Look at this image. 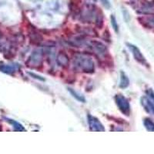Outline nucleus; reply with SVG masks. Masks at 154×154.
I'll return each instance as SVG.
<instances>
[{
    "label": "nucleus",
    "mask_w": 154,
    "mask_h": 154,
    "mask_svg": "<svg viewBox=\"0 0 154 154\" xmlns=\"http://www.w3.org/2000/svg\"><path fill=\"white\" fill-rule=\"evenodd\" d=\"M72 66L75 71L93 73L95 71V63L91 57L86 54H77L72 60Z\"/></svg>",
    "instance_id": "obj_1"
},
{
    "label": "nucleus",
    "mask_w": 154,
    "mask_h": 154,
    "mask_svg": "<svg viewBox=\"0 0 154 154\" xmlns=\"http://www.w3.org/2000/svg\"><path fill=\"white\" fill-rule=\"evenodd\" d=\"M116 103L120 112L126 116H130V105L129 100L122 94H117L115 96Z\"/></svg>",
    "instance_id": "obj_2"
},
{
    "label": "nucleus",
    "mask_w": 154,
    "mask_h": 154,
    "mask_svg": "<svg viewBox=\"0 0 154 154\" xmlns=\"http://www.w3.org/2000/svg\"><path fill=\"white\" fill-rule=\"evenodd\" d=\"M87 121L88 124H89V129L91 131L95 132H104L105 131V128L103 125L99 120L98 119L93 116L88 114L87 115Z\"/></svg>",
    "instance_id": "obj_3"
},
{
    "label": "nucleus",
    "mask_w": 154,
    "mask_h": 154,
    "mask_svg": "<svg viewBox=\"0 0 154 154\" xmlns=\"http://www.w3.org/2000/svg\"><path fill=\"white\" fill-rule=\"evenodd\" d=\"M126 46H128V48L131 51L132 54H133L135 60H137L138 63H141L142 65H146V60L144 56L142 54L141 51L140 50V49L137 46H136L135 45L131 43H126Z\"/></svg>",
    "instance_id": "obj_4"
},
{
    "label": "nucleus",
    "mask_w": 154,
    "mask_h": 154,
    "mask_svg": "<svg viewBox=\"0 0 154 154\" xmlns=\"http://www.w3.org/2000/svg\"><path fill=\"white\" fill-rule=\"evenodd\" d=\"M42 58H43V53L41 49H37L32 53L29 59L28 63H29L32 66H36L40 65L42 62Z\"/></svg>",
    "instance_id": "obj_5"
},
{
    "label": "nucleus",
    "mask_w": 154,
    "mask_h": 154,
    "mask_svg": "<svg viewBox=\"0 0 154 154\" xmlns=\"http://www.w3.org/2000/svg\"><path fill=\"white\" fill-rule=\"evenodd\" d=\"M90 47L97 56H103L106 53L107 49L103 43L98 41H92L90 42Z\"/></svg>",
    "instance_id": "obj_6"
},
{
    "label": "nucleus",
    "mask_w": 154,
    "mask_h": 154,
    "mask_svg": "<svg viewBox=\"0 0 154 154\" xmlns=\"http://www.w3.org/2000/svg\"><path fill=\"white\" fill-rule=\"evenodd\" d=\"M141 104H142V106L147 112L154 115V104L148 98V96H143L142 98H141Z\"/></svg>",
    "instance_id": "obj_7"
},
{
    "label": "nucleus",
    "mask_w": 154,
    "mask_h": 154,
    "mask_svg": "<svg viewBox=\"0 0 154 154\" xmlns=\"http://www.w3.org/2000/svg\"><path fill=\"white\" fill-rule=\"evenodd\" d=\"M56 61H57L58 64L61 66L67 67L69 66V59L65 53L60 52V53H58Z\"/></svg>",
    "instance_id": "obj_8"
},
{
    "label": "nucleus",
    "mask_w": 154,
    "mask_h": 154,
    "mask_svg": "<svg viewBox=\"0 0 154 154\" xmlns=\"http://www.w3.org/2000/svg\"><path fill=\"white\" fill-rule=\"evenodd\" d=\"M18 67L16 65H11V64H3L0 63V71L6 74L14 73L17 70Z\"/></svg>",
    "instance_id": "obj_9"
},
{
    "label": "nucleus",
    "mask_w": 154,
    "mask_h": 154,
    "mask_svg": "<svg viewBox=\"0 0 154 154\" xmlns=\"http://www.w3.org/2000/svg\"><path fill=\"white\" fill-rule=\"evenodd\" d=\"M140 23H142L143 26L148 28L154 29V16H146V17L142 18V20Z\"/></svg>",
    "instance_id": "obj_10"
},
{
    "label": "nucleus",
    "mask_w": 154,
    "mask_h": 154,
    "mask_svg": "<svg viewBox=\"0 0 154 154\" xmlns=\"http://www.w3.org/2000/svg\"><path fill=\"white\" fill-rule=\"evenodd\" d=\"M130 85V79L124 72L121 71L120 72V81H119V87L126 88Z\"/></svg>",
    "instance_id": "obj_11"
},
{
    "label": "nucleus",
    "mask_w": 154,
    "mask_h": 154,
    "mask_svg": "<svg viewBox=\"0 0 154 154\" xmlns=\"http://www.w3.org/2000/svg\"><path fill=\"white\" fill-rule=\"evenodd\" d=\"M68 91L69 92V93L73 96L75 100H77L78 101L81 102V103H86V99L82 95H81L80 93H79L78 92H76L75 89H72V88H68Z\"/></svg>",
    "instance_id": "obj_12"
},
{
    "label": "nucleus",
    "mask_w": 154,
    "mask_h": 154,
    "mask_svg": "<svg viewBox=\"0 0 154 154\" xmlns=\"http://www.w3.org/2000/svg\"><path fill=\"white\" fill-rule=\"evenodd\" d=\"M5 119L8 123H9L10 124H12L13 126V127H14V129L16 131H26V130H25V128L23 126V125L18 123V122H16V120L9 119V118H5Z\"/></svg>",
    "instance_id": "obj_13"
},
{
    "label": "nucleus",
    "mask_w": 154,
    "mask_h": 154,
    "mask_svg": "<svg viewBox=\"0 0 154 154\" xmlns=\"http://www.w3.org/2000/svg\"><path fill=\"white\" fill-rule=\"evenodd\" d=\"M143 125L148 131L154 132V122H152L149 118H145L143 119Z\"/></svg>",
    "instance_id": "obj_14"
},
{
    "label": "nucleus",
    "mask_w": 154,
    "mask_h": 154,
    "mask_svg": "<svg viewBox=\"0 0 154 154\" xmlns=\"http://www.w3.org/2000/svg\"><path fill=\"white\" fill-rule=\"evenodd\" d=\"M110 20H111V25H112V28H113L114 31H115L116 33H118V32H119V26H118L116 19V17L113 16V15L111 16Z\"/></svg>",
    "instance_id": "obj_15"
},
{
    "label": "nucleus",
    "mask_w": 154,
    "mask_h": 154,
    "mask_svg": "<svg viewBox=\"0 0 154 154\" xmlns=\"http://www.w3.org/2000/svg\"><path fill=\"white\" fill-rule=\"evenodd\" d=\"M146 96H148V98L154 104V92L152 91V89H148L146 91Z\"/></svg>",
    "instance_id": "obj_16"
},
{
    "label": "nucleus",
    "mask_w": 154,
    "mask_h": 154,
    "mask_svg": "<svg viewBox=\"0 0 154 154\" xmlns=\"http://www.w3.org/2000/svg\"><path fill=\"white\" fill-rule=\"evenodd\" d=\"M101 3L103 5V6L106 9H109L111 6L110 2H109V0H100Z\"/></svg>",
    "instance_id": "obj_17"
},
{
    "label": "nucleus",
    "mask_w": 154,
    "mask_h": 154,
    "mask_svg": "<svg viewBox=\"0 0 154 154\" xmlns=\"http://www.w3.org/2000/svg\"><path fill=\"white\" fill-rule=\"evenodd\" d=\"M29 74L30 75H31L32 77H33V78H35V79H38V80H41V81H45V79L44 78H42V76H40V75H36L35 73H34V72H29Z\"/></svg>",
    "instance_id": "obj_18"
}]
</instances>
